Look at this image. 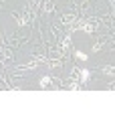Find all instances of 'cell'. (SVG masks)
Returning <instances> with one entry per match:
<instances>
[{
  "label": "cell",
  "instance_id": "obj_1",
  "mask_svg": "<svg viewBox=\"0 0 115 121\" xmlns=\"http://www.w3.org/2000/svg\"><path fill=\"white\" fill-rule=\"evenodd\" d=\"M49 85H51V77H43L40 81H38V87H43V89L49 87Z\"/></svg>",
  "mask_w": 115,
  "mask_h": 121
},
{
  "label": "cell",
  "instance_id": "obj_2",
  "mask_svg": "<svg viewBox=\"0 0 115 121\" xmlns=\"http://www.w3.org/2000/svg\"><path fill=\"white\" fill-rule=\"evenodd\" d=\"M89 77H91V73L87 69H83L81 71V83H87V81H89Z\"/></svg>",
  "mask_w": 115,
  "mask_h": 121
},
{
  "label": "cell",
  "instance_id": "obj_3",
  "mask_svg": "<svg viewBox=\"0 0 115 121\" xmlns=\"http://www.w3.org/2000/svg\"><path fill=\"white\" fill-rule=\"evenodd\" d=\"M75 56H77L79 60H87V59H89V56H87L85 52H81V51H75Z\"/></svg>",
  "mask_w": 115,
  "mask_h": 121
}]
</instances>
